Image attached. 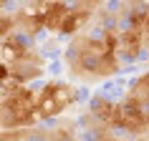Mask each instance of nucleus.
<instances>
[{"mask_svg":"<svg viewBox=\"0 0 149 141\" xmlns=\"http://www.w3.org/2000/svg\"><path fill=\"white\" fill-rule=\"evenodd\" d=\"M76 98V91L68 83H46L40 96L36 98V109H38V118H53L58 116L63 109H68Z\"/></svg>","mask_w":149,"mask_h":141,"instance_id":"1","label":"nucleus"},{"mask_svg":"<svg viewBox=\"0 0 149 141\" xmlns=\"http://www.w3.org/2000/svg\"><path fill=\"white\" fill-rule=\"evenodd\" d=\"M51 141H76V139H73V133H71V131H66V129H58V131L51 133Z\"/></svg>","mask_w":149,"mask_h":141,"instance_id":"3","label":"nucleus"},{"mask_svg":"<svg viewBox=\"0 0 149 141\" xmlns=\"http://www.w3.org/2000/svg\"><path fill=\"white\" fill-rule=\"evenodd\" d=\"M40 15V20H43V28L46 30H56L61 33L63 23H66V18L71 15V8L63 3V0H51V3H46V5H40V10H36Z\"/></svg>","mask_w":149,"mask_h":141,"instance_id":"2","label":"nucleus"}]
</instances>
